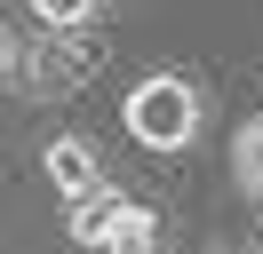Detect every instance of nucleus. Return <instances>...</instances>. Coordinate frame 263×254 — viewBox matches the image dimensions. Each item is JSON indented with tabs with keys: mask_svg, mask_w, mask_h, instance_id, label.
I'll return each mask as SVG.
<instances>
[{
	"mask_svg": "<svg viewBox=\"0 0 263 254\" xmlns=\"http://www.w3.org/2000/svg\"><path fill=\"white\" fill-rule=\"evenodd\" d=\"M16 79L32 95H56V88H80L88 79V48L72 40V32H48V40L32 48V56H16Z\"/></svg>",
	"mask_w": 263,
	"mask_h": 254,
	"instance_id": "2",
	"label": "nucleus"
},
{
	"mask_svg": "<svg viewBox=\"0 0 263 254\" xmlns=\"http://www.w3.org/2000/svg\"><path fill=\"white\" fill-rule=\"evenodd\" d=\"M112 199H120L112 183H104V190H88V199H64V238H72V246H96V238H104V215H112Z\"/></svg>",
	"mask_w": 263,
	"mask_h": 254,
	"instance_id": "5",
	"label": "nucleus"
},
{
	"mask_svg": "<svg viewBox=\"0 0 263 254\" xmlns=\"http://www.w3.org/2000/svg\"><path fill=\"white\" fill-rule=\"evenodd\" d=\"M40 167H48V183L64 190V199H88V190H104V159L88 135H56L48 151H40Z\"/></svg>",
	"mask_w": 263,
	"mask_h": 254,
	"instance_id": "3",
	"label": "nucleus"
},
{
	"mask_svg": "<svg viewBox=\"0 0 263 254\" xmlns=\"http://www.w3.org/2000/svg\"><path fill=\"white\" fill-rule=\"evenodd\" d=\"M152 246H160V215H152L144 199H128V190H120V199H112V215H104L96 254H152Z\"/></svg>",
	"mask_w": 263,
	"mask_h": 254,
	"instance_id": "4",
	"label": "nucleus"
},
{
	"mask_svg": "<svg viewBox=\"0 0 263 254\" xmlns=\"http://www.w3.org/2000/svg\"><path fill=\"white\" fill-rule=\"evenodd\" d=\"M24 8H32L48 32H88V24L104 16V0H24Z\"/></svg>",
	"mask_w": 263,
	"mask_h": 254,
	"instance_id": "7",
	"label": "nucleus"
},
{
	"mask_svg": "<svg viewBox=\"0 0 263 254\" xmlns=\"http://www.w3.org/2000/svg\"><path fill=\"white\" fill-rule=\"evenodd\" d=\"M255 222H263V199H255Z\"/></svg>",
	"mask_w": 263,
	"mask_h": 254,
	"instance_id": "9",
	"label": "nucleus"
},
{
	"mask_svg": "<svg viewBox=\"0 0 263 254\" xmlns=\"http://www.w3.org/2000/svg\"><path fill=\"white\" fill-rule=\"evenodd\" d=\"M120 127L128 143H144L152 159H176L199 143V88L183 72H144L128 95H120Z\"/></svg>",
	"mask_w": 263,
	"mask_h": 254,
	"instance_id": "1",
	"label": "nucleus"
},
{
	"mask_svg": "<svg viewBox=\"0 0 263 254\" xmlns=\"http://www.w3.org/2000/svg\"><path fill=\"white\" fill-rule=\"evenodd\" d=\"M231 183H239L247 199H263V119H247L239 135H231Z\"/></svg>",
	"mask_w": 263,
	"mask_h": 254,
	"instance_id": "6",
	"label": "nucleus"
},
{
	"mask_svg": "<svg viewBox=\"0 0 263 254\" xmlns=\"http://www.w3.org/2000/svg\"><path fill=\"white\" fill-rule=\"evenodd\" d=\"M16 56H24V48H16V32L0 24V79H16Z\"/></svg>",
	"mask_w": 263,
	"mask_h": 254,
	"instance_id": "8",
	"label": "nucleus"
}]
</instances>
